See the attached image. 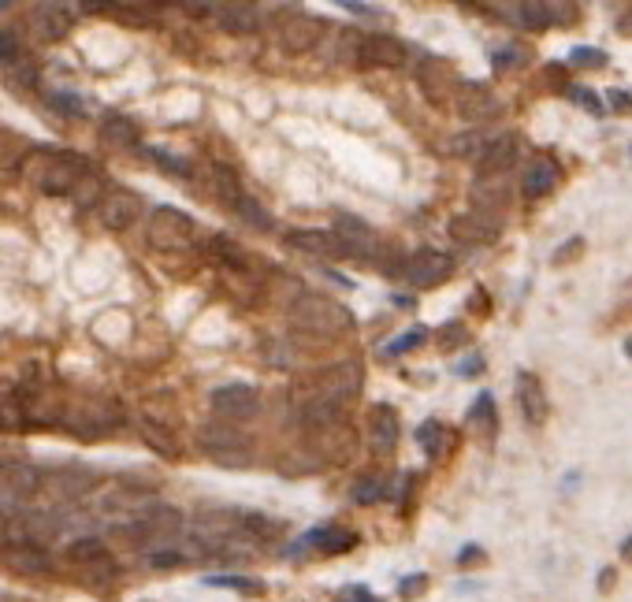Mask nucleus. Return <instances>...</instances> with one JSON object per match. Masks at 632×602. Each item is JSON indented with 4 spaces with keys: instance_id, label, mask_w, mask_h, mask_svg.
<instances>
[{
    "instance_id": "49",
    "label": "nucleus",
    "mask_w": 632,
    "mask_h": 602,
    "mask_svg": "<svg viewBox=\"0 0 632 602\" xmlns=\"http://www.w3.org/2000/svg\"><path fill=\"white\" fill-rule=\"evenodd\" d=\"M606 101H610L614 112H632V93H625V90H610L606 93Z\"/></svg>"
},
{
    "instance_id": "30",
    "label": "nucleus",
    "mask_w": 632,
    "mask_h": 602,
    "mask_svg": "<svg viewBox=\"0 0 632 602\" xmlns=\"http://www.w3.org/2000/svg\"><path fill=\"white\" fill-rule=\"evenodd\" d=\"M101 142L112 145V149H134V145L142 142V131H138V123L131 116H105L101 123Z\"/></svg>"
},
{
    "instance_id": "31",
    "label": "nucleus",
    "mask_w": 632,
    "mask_h": 602,
    "mask_svg": "<svg viewBox=\"0 0 632 602\" xmlns=\"http://www.w3.org/2000/svg\"><path fill=\"white\" fill-rule=\"evenodd\" d=\"M49 484H53L64 498L75 502V498H82L93 484H97V476H93L90 469H82V465H71V469L49 472Z\"/></svg>"
},
{
    "instance_id": "25",
    "label": "nucleus",
    "mask_w": 632,
    "mask_h": 602,
    "mask_svg": "<svg viewBox=\"0 0 632 602\" xmlns=\"http://www.w3.org/2000/svg\"><path fill=\"white\" fill-rule=\"evenodd\" d=\"M417 443H421V450L428 454V461L443 465V461L458 450V432L447 428L443 420H424L421 428H417Z\"/></svg>"
},
{
    "instance_id": "35",
    "label": "nucleus",
    "mask_w": 632,
    "mask_h": 602,
    "mask_svg": "<svg viewBox=\"0 0 632 602\" xmlns=\"http://www.w3.org/2000/svg\"><path fill=\"white\" fill-rule=\"evenodd\" d=\"M231 209H235L238 216H242V220L250 223V227H261V231H272V227H276V220H272V212L264 209L261 201H253L250 194L238 197V201L231 205Z\"/></svg>"
},
{
    "instance_id": "23",
    "label": "nucleus",
    "mask_w": 632,
    "mask_h": 602,
    "mask_svg": "<svg viewBox=\"0 0 632 602\" xmlns=\"http://www.w3.org/2000/svg\"><path fill=\"white\" fill-rule=\"evenodd\" d=\"M142 212V201L131 194V190H112V194L101 197V223L108 231H127Z\"/></svg>"
},
{
    "instance_id": "32",
    "label": "nucleus",
    "mask_w": 632,
    "mask_h": 602,
    "mask_svg": "<svg viewBox=\"0 0 632 602\" xmlns=\"http://www.w3.org/2000/svg\"><path fill=\"white\" fill-rule=\"evenodd\" d=\"M350 495H354L357 506H376V502H383V498L391 495V484H387V472H361L354 480V487H350Z\"/></svg>"
},
{
    "instance_id": "55",
    "label": "nucleus",
    "mask_w": 632,
    "mask_h": 602,
    "mask_svg": "<svg viewBox=\"0 0 632 602\" xmlns=\"http://www.w3.org/2000/svg\"><path fill=\"white\" fill-rule=\"evenodd\" d=\"M621 558H625V562H629V558H632V536L625 539V543H621Z\"/></svg>"
},
{
    "instance_id": "27",
    "label": "nucleus",
    "mask_w": 632,
    "mask_h": 602,
    "mask_svg": "<svg viewBox=\"0 0 632 602\" xmlns=\"http://www.w3.org/2000/svg\"><path fill=\"white\" fill-rule=\"evenodd\" d=\"M521 157V138L514 131L499 134V138H488L484 153H480V171H510Z\"/></svg>"
},
{
    "instance_id": "38",
    "label": "nucleus",
    "mask_w": 632,
    "mask_h": 602,
    "mask_svg": "<svg viewBox=\"0 0 632 602\" xmlns=\"http://www.w3.org/2000/svg\"><path fill=\"white\" fill-rule=\"evenodd\" d=\"M183 562H186V554L179 547H157V550H149V565H153V569H160V573H164V569H179Z\"/></svg>"
},
{
    "instance_id": "36",
    "label": "nucleus",
    "mask_w": 632,
    "mask_h": 602,
    "mask_svg": "<svg viewBox=\"0 0 632 602\" xmlns=\"http://www.w3.org/2000/svg\"><path fill=\"white\" fill-rule=\"evenodd\" d=\"M209 588H231L242 591V595H264V580H253V576H238V573H224V576H205Z\"/></svg>"
},
{
    "instance_id": "40",
    "label": "nucleus",
    "mask_w": 632,
    "mask_h": 602,
    "mask_svg": "<svg viewBox=\"0 0 632 602\" xmlns=\"http://www.w3.org/2000/svg\"><path fill=\"white\" fill-rule=\"evenodd\" d=\"M49 105H53L56 112H64V116H79V112H82V97H79V93L53 90V93H49Z\"/></svg>"
},
{
    "instance_id": "53",
    "label": "nucleus",
    "mask_w": 632,
    "mask_h": 602,
    "mask_svg": "<svg viewBox=\"0 0 632 602\" xmlns=\"http://www.w3.org/2000/svg\"><path fill=\"white\" fill-rule=\"evenodd\" d=\"M480 368H484V361H480V357H469V361H465V365H461L458 372H461V376H476Z\"/></svg>"
},
{
    "instance_id": "22",
    "label": "nucleus",
    "mask_w": 632,
    "mask_h": 602,
    "mask_svg": "<svg viewBox=\"0 0 632 602\" xmlns=\"http://www.w3.org/2000/svg\"><path fill=\"white\" fill-rule=\"evenodd\" d=\"M510 205V183H506V171H480L473 183V209L480 212H502Z\"/></svg>"
},
{
    "instance_id": "4",
    "label": "nucleus",
    "mask_w": 632,
    "mask_h": 602,
    "mask_svg": "<svg viewBox=\"0 0 632 602\" xmlns=\"http://www.w3.org/2000/svg\"><path fill=\"white\" fill-rule=\"evenodd\" d=\"M179 528H183V513L168 506V502H145L134 510V517L127 521V532L134 536V543H168V539L179 536Z\"/></svg>"
},
{
    "instance_id": "17",
    "label": "nucleus",
    "mask_w": 632,
    "mask_h": 602,
    "mask_svg": "<svg viewBox=\"0 0 632 602\" xmlns=\"http://www.w3.org/2000/svg\"><path fill=\"white\" fill-rule=\"evenodd\" d=\"M357 547V532L354 528H339V524H320V528H309L290 554H298V550H320V554H346V550Z\"/></svg>"
},
{
    "instance_id": "50",
    "label": "nucleus",
    "mask_w": 632,
    "mask_h": 602,
    "mask_svg": "<svg viewBox=\"0 0 632 602\" xmlns=\"http://www.w3.org/2000/svg\"><path fill=\"white\" fill-rule=\"evenodd\" d=\"M346 602H380V599L365 584H354V588H346Z\"/></svg>"
},
{
    "instance_id": "45",
    "label": "nucleus",
    "mask_w": 632,
    "mask_h": 602,
    "mask_svg": "<svg viewBox=\"0 0 632 602\" xmlns=\"http://www.w3.org/2000/svg\"><path fill=\"white\" fill-rule=\"evenodd\" d=\"M484 558H488V550L476 547V543H469V547L458 550V565L461 569H473V565H484Z\"/></svg>"
},
{
    "instance_id": "9",
    "label": "nucleus",
    "mask_w": 632,
    "mask_h": 602,
    "mask_svg": "<svg viewBox=\"0 0 632 602\" xmlns=\"http://www.w3.org/2000/svg\"><path fill=\"white\" fill-rule=\"evenodd\" d=\"M209 402L220 417L235 420V424L253 420L257 409H261V398H257V391H253L250 383H220V387L209 394Z\"/></svg>"
},
{
    "instance_id": "44",
    "label": "nucleus",
    "mask_w": 632,
    "mask_h": 602,
    "mask_svg": "<svg viewBox=\"0 0 632 602\" xmlns=\"http://www.w3.org/2000/svg\"><path fill=\"white\" fill-rule=\"evenodd\" d=\"M424 588H428V573H409L402 584H398V595L402 599H417V595H424Z\"/></svg>"
},
{
    "instance_id": "11",
    "label": "nucleus",
    "mask_w": 632,
    "mask_h": 602,
    "mask_svg": "<svg viewBox=\"0 0 632 602\" xmlns=\"http://www.w3.org/2000/svg\"><path fill=\"white\" fill-rule=\"evenodd\" d=\"M335 235L343 242V253L354 261H380V238L365 220L357 216H339L335 220Z\"/></svg>"
},
{
    "instance_id": "29",
    "label": "nucleus",
    "mask_w": 632,
    "mask_h": 602,
    "mask_svg": "<svg viewBox=\"0 0 632 602\" xmlns=\"http://www.w3.org/2000/svg\"><path fill=\"white\" fill-rule=\"evenodd\" d=\"M465 428L473 435H480L484 443L495 439V432H499V413H495V398H491L488 391L476 394V402L469 406V417H465Z\"/></svg>"
},
{
    "instance_id": "41",
    "label": "nucleus",
    "mask_w": 632,
    "mask_h": 602,
    "mask_svg": "<svg viewBox=\"0 0 632 602\" xmlns=\"http://www.w3.org/2000/svg\"><path fill=\"white\" fill-rule=\"evenodd\" d=\"M421 342H424V331L417 328V331H409V335H398L395 342H387V350H383V354H387V357H402V354H409V350H417Z\"/></svg>"
},
{
    "instance_id": "24",
    "label": "nucleus",
    "mask_w": 632,
    "mask_h": 602,
    "mask_svg": "<svg viewBox=\"0 0 632 602\" xmlns=\"http://www.w3.org/2000/svg\"><path fill=\"white\" fill-rule=\"evenodd\" d=\"M41 472L30 465H4V513H15V502L38 495Z\"/></svg>"
},
{
    "instance_id": "51",
    "label": "nucleus",
    "mask_w": 632,
    "mask_h": 602,
    "mask_svg": "<svg viewBox=\"0 0 632 602\" xmlns=\"http://www.w3.org/2000/svg\"><path fill=\"white\" fill-rule=\"evenodd\" d=\"M614 584H618V573H614V569L606 565L603 573H599V580H595V588H599V595H606V591L614 588Z\"/></svg>"
},
{
    "instance_id": "1",
    "label": "nucleus",
    "mask_w": 632,
    "mask_h": 602,
    "mask_svg": "<svg viewBox=\"0 0 632 602\" xmlns=\"http://www.w3.org/2000/svg\"><path fill=\"white\" fill-rule=\"evenodd\" d=\"M290 324L305 331V335H313L316 342H328L354 328V316H350L346 305H339L328 294H302L290 305Z\"/></svg>"
},
{
    "instance_id": "46",
    "label": "nucleus",
    "mask_w": 632,
    "mask_h": 602,
    "mask_svg": "<svg viewBox=\"0 0 632 602\" xmlns=\"http://www.w3.org/2000/svg\"><path fill=\"white\" fill-rule=\"evenodd\" d=\"M566 93H569V97H573V101H577V105L592 108L595 116H599V112H603V105H599V97H595V93L588 90V86H584V90H580V86H566Z\"/></svg>"
},
{
    "instance_id": "19",
    "label": "nucleus",
    "mask_w": 632,
    "mask_h": 602,
    "mask_svg": "<svg viewBox=\"0 0 632 602\" xmlns=\"http://www.w3.org/2000/svg\"><path fill=\"white\" fill-rule=\"evenodd\" d=\"M369 439H372V450H376V458H391L398 450V439H402V424H398V413L395 406H372L369 413Z\"/></svg>"
},
{
    "instance_id": "37",
    "label": "nucleus",
    "mask_w": 632,
    "mask_h": 602,
    "mask_svg": "<svg viewBox=\"0 0 632 602\" xmlns=\"http://www.w3.org/2000/svg\"><path fill=\"white\" fill-rule=\"evenodd\" d=\"M569 67L599 71V67H606V53H603V49H595V45H577V49L569 53Z\"/></svg>"
},
{
    "instance_id": "28",
    "label": "nucleus",
    "mask_w": 632,
    "mask_h": 602,
    "mask_svg": "<svg viewBox=\"0 0 632 602\" xmlns=\"http://www.w3.org/2000/svg\"><path fill=\"white\" fill-rule=\"evenodd\" d=\"M287 246L302 249V253H316V257H346L335 231H290Z\"/></svg>"
},
{
    "instance_id": "56",
    "label": "nucleus",
    "mask_w": 632,
    "mask_h": 602,
    "mask_svg": "<svg viewBox=\"0 0 632 602\" xmlns=\"http://www.w3.org/2000/svg\"><path fill=\"white\" fill-rule=\"evenodd\" d=\"M625 354L632 357V335H629V339H625Z\"/></svg>"
},
{
    "instance_id": "7",
    "label": "nucleus",
    "mask_w": 632,
    "mask_h": 602,
    "mask_svg": "<svg viewBox=\"0 0 632 602\" xmlns=\"http://www.w3.org/2000/svg\"><path fill=\"white\" fill-rule=\"evenodd\" d=\"M361 383H365L361 365H357V361H339V365L324 368V372L316 376V394H324L331 402L346 406V402H354L357 394H361Z\"/></svg>"
},
{
    "instance_id": "26",
    "label": "nucleus",
    "mask_w": 632,
    "mask_h": 602,
    "mask_svg": "<svg viewBox=\"0 0 632 602\" xmlns=\"http://www.w3.org/2000/svg\"><path fill=\"white\" fill-rule=\"evenodd\" d=\"M4 558H8V569L19 576H45L53 569V558L41 543H15V547H4Z\"/></svg>"
},
{
    "instance_id": "20",
    "label": "nucleus",
    "mask_w": 632,
    "mask_h": 602,
    "mask_svg": "<svg viewBox=\"0 0 632 602\" xmlns=\"http://www.w3.org/2000/svg\"><path fill=\"white\" fill-rule=\"evenodd\" d=\"M517 406H521V417L532 428H543L547 424V413H551V402H547V391L536 372H517Z\"/></svg>"
},
{
    "instance_id": "39",
    "label": "nucleus",
    "mask_w": 632,
    "mask_h": 602,
    "mask_svg": "<svg viewBox=\"0 0 632 602\" xmlns=\"http://www.w3.org/2000/svg\"><path fill=\"white\" fill-rule=\"evenodd\" d=\"M525 60H528L525 49H517V45H506V49H499V53L491 56V67H495V71H510V67L525 64Z\"/></svg>"
},
{
    "instance_id": "18",
    "label": "nucleus",
    "mask_w": 632,
    "mask_h": 602,
    "mask_svg": "<svg viewBox=\"0 0 632 602\" xmlns=\"http://www.w3.org/2000/svg\"><path fill=\"white\" fill-rule=\"evenodd\" d=\"M502 231V220L499 216H491V212H465V216H454L450 220V235L458 238V242H469V246H488L495 242Z\"/></svg>"
},
{
    "instance_id": "8",
    "label": "nucleus",
    "mask_w": 632,
    "mask_h": 602,
    "mask_svg": "<svg viewBox=\"0 0 632 602\" xmlns=\"http://www.w3.org/2000/svg\"><path fill=\"white\" fill-rule=\"evenodd\" d=\"M417 86H421V93L432 105H447L450 97H458L461 79H458V71H454V64L439 60V56H428V60L417 67Z\"/></svg>"
},
{
    "instance_id": "16",
    "label": "nucleus",
    "mask_w": 632,
    "mask_h": 602,
    "mask_svg": "<svg viewBox=\"0 0 632 602\" xmlns=\"http://www.w3.org/2000/svg\"><path fill=\"white\" fill-rule=\"evenodd\" d=\"M454 108H458L461 119H469V123H484V119L499 116L502 101L495 97L491 86H484V82H465V86L458 90V97H454Z\"/></svg>"
},
{
    "instance_id": "43",
    "label": "nucleus",
    "mask_w": 632,
    "mask_h": 602,
    "mask_svg": "<svg viewBox=\"0 0 632 602\" xmlns=\"http://www.w3.org/2000/svg\"><path fill=\"white\" fill-rule=\"evenodd\" d=\"M580 253H584V238L573 235V238H566L562 246L554 249V257H551V261H554V264H573V261H577V257H580Z\"/></svg>"
},
{
    "instance_id": "34",
    "label": "nucleus",
    "mask_w": 632,
    "mask_h": 602,
    "mask_svg": "<svg viewBox=\"0 0 632 602\" xmlns=\"http://www.w3.org/2000/svg\"><path fill=\"white\" fill-rule=\"evenodd\" d=\"M142 435L145 443L153 446L157 454H164V458H179L183 450H179V439H175V428H168L164 420H153V417H142Z\"/></svg>"
},
{
    "instance_id": "21",
    "label": "nucleus",
    "mask_w": 632,
    "mask_h": 602,
    "mask_svg": "<svg viewBox=\"0 0 632 602\" xmlns=\"http://www.w3.org/2000/svg\"><path fill=\"white\" fill-rule=\"evenodd\" d=\"M212 15H216L220 30H227V34H253V30L261 27L257 0H216Z\"/></svg>"
},
{
    "instance_id": "54",
    "label": "nucleus",
    "mask_w": 632,
    "mask_h": 602,
    "mask_svg": "<svg viewBox=\"0 0 632 602\" xmlns=\"http://www.w3.org/2000/svg\"><path fill=\"white\" fill-rule=\"evenodd\" d=\"M335 4H343V8H350V12H357V15H372V8H365L361 0H335Z\"/></svg>"
},
{
    "instance_id": "48",
    "label": "nucleus",
    "mask_w": 632,
    "mask_h": 602,
    "mask_svg": "<svg viewBox=\"0 0 632 602\" xmlns=\"http://www.w3.org/2000/svg\"><path fill=\"white\" fill-rule=\"evenodd\" d=\"M183 4L186 15H194V19H201V15H209L212 8H216V0H179Z\"/></svg>"
},
{
    "instance_id": "3",
    "label": "nucleus",
    "mask_w": 632,
    "mask_h": 602,
    "mask_svg": "<svg viewBox=\"0 0 632 602\" xmlns=\"http://www.w3.org/2000/svg\"><path fill=\"white\" fill-rule=\"evenodd\" d=\"M145 238L160 253H186V249H194V242H198V223L190 220L186 212L172 209V205H160L149 216Z\"/></svg>"
},
{
    "instance_id": "15",
    "label": "nucleus",
    "mask_w": 632,
    "mask_h": 602,
    "mask_svg": "<svg viewBox=\"0 0 632 602\" xmlns=\"http://www.w3.org/2000/svg\"><path fill=\"white\" fill-rule=\"evenodd\" d=\"M562 179V168H558V160L551 153H536V157L525 164V175H521V197L525 201H540L547 197L558 186Z\"/></svg>"
},
{
    "instance_id": "12",
    "label": "nucleus",
    "mask_w": 632,
    "mask_h": 602,
    "mask_svg": "<svg viewBox=\"0 0 632 602\" xmlns=\"http://www.w3.org/2000/svg\"><path fill=\"white\" fill-rule=\"evenodd\" d=\"M324 30H328V23H324V19L305 15V12H294L287 23L279 27V45H283V53L302 56V53H309V49H316V45H320Z\"/></svg>"
},
{
    "instance_id": "2",
    "label": "nucleus",
    "mask_w": 632,
    "mask_h": 602,
    "mask_svg": "<svg viewBox=\"0 0 632 602\" xmlns=\"http://www.w3.org/2000/svg\"><path fill=\"white\" fill-rule=\"evenodd\" d=\"M198 446L216 461V465H224V469H246V465L253 461L250 435L238 432L235 420H227V417L212 420V424H201Z\"/></svg>"
},
{
    "instance_id": "5",
    "label": "nucleus",
    "mask_w": 632,
    "mask_h": 602,
    "mask_svg": "<svg viewBox=\"0 0 632 602\" xmlns=\"http://www.w3.org/2000/svg\"><path fill=\"white\" fill-rule=\"evenodd\" d=\"M82 15V4L79 0H38L34 8H30V27L38 34L41 41H64L75 23H79Z\"/></svg>"
},
{
    "instance_id": "6",
    "label": "nucleus",
    "mask_w": 632,
    "mask_h": 602,
    "mask_svg": "<svg viewBox=\"0 0 632 602\" xmlns=\"http://www.w3.org/2000/svg\"><path fill=\"white\" fill-rule=\"evenodd\" d=\"M82 171H86V160L75 157V153H49L38 171V190L49 197L75 194V186L86 179Z\"/></svg>"
},
{
    "instance_id": "47",
    "label": "nucleus",
    "mask_w": 632,
    "mask_h": 602,
    "mask_svg": "<svg viewBox=\"0 0 632 602\" xmlns=\"http://www.w3.org/2000/svg\"><path fill=\"white\" fill-rule=\"evenodd\" d=\"M153 160H157L160 168H172L175 175H190V160H183V157H175V153H153Z\"/></svg>"
},
{
    "instance_id": "42",
    "label": "nucleus",
    "mask_w": 632,
    "mask_h": 602,
    "mask_svg": "<svg viewBox=\"0 0 632 602\" xmlns=\"http://www.w3.org/2000/svg\"><path fill=\"white\" fill-rule=\"evenodd\" d=\"M465 339H469V331H465L461 320H450L447 328L439 331V346L443 350H458V346H465Z\"/></svg>"
},
{
    "instance_id": "33",
    "label": "nucleus",
    "mask_w": 632,
    "mask_h": 602,
    "mask_svg": "<svg viewBox=\"0 0 632 602\" xmlns=\"http://www.w3.org/2000/svg\"><path fill=\"white\" fill-rule=\"evenodd\" d=\"M67 558L75 565H108L112 554H108V543L101 536H79L75 543H67Z\"/></svg>"
},
{
    "instance_id": "10",
    "label": "nucleus",
    "mask_w": 632,
    "mask_h": 602,
    "mask_svg": "<svg viewBox=\"0 0 632 602\" xmlns=\"http://www.w3.org/2000/svg\"><path fill=\"white\" fill-rule=\"evenodd\" d=\"M450 275H454V261H450L443 249L424 246L406 261V279L413 283V287H421V290L447 283Z\"/></svg>"
},
{
    "instance_id": "14",
    "label": "nucleus",
    "mask_w": 632,
    "mask_h": 602,
    "mask_svg": "<svg viewBox=\"0 0 632 602\" xmlns=\"http://www.w3.org/2000/svg\"><path fill=\"white\" fill-rule=\"evenodd\" d=\"M409 49L391 34H372V38L357 41V64L361 67H406Z\"/></svg>"
},
{
    "instance_id": "52",
    "label": "nucleus",
    "mask_w": 632,
    "mask_h": 602,
    "mask_svg": "<svg viewBox=\"0 0 632 602\" xmlns=\"http://www.w3.org/2000/svg\"><path fill=\"white\" fill-rule=\"evenodd\" d=\"M15 56H19V53H15V30L4 27V64H12Z\"/></svg>"
},
{
    "instance_id": "13",
    "label": "nucleus",
    "mask_w": 632,
    "mask_h": 602,
    "mask_svg": "<svg viewBox=\"0 0 632 602\" xmlns=\"http://www.w3.org/2000/svg\"><path fill=\"white\" fill-rule=\"evenodd\" d=\"M521 23L532 30L573 27L577 23V4L573 0H521Z\"/></svg>"
}]
</instances>
